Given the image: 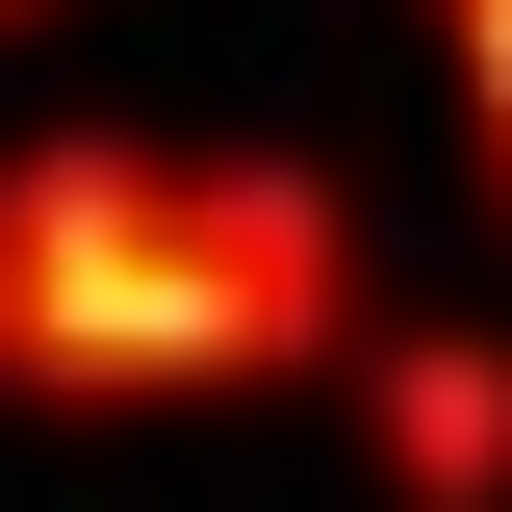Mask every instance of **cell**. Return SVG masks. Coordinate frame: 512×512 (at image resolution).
Masks as SVG:
<instances>
[{
  "mask_svg": "<svg viewBox=\"0 0 512 512\" xmlns=\"http://www.w3.org/2000/svg\"><path fill=\"white\" fill-rule=\"evenodd\" d=\"M0 26H52V0H0Z\"/></svg>",
  "mask_w": 512,
  "mask_h": 512,
  "instance_id": "277c9868",
  "label": "cell"
},
{
  "mask_svg": "<svg viewBox=\"0 0 512 512\" xmlns=\"http://www.w3.org/2000/svg\"><path fill=\"white\" fill-rule=\"evenodd\" d=\"M384 333L333 154L231 128H26L0 154V410H282Z\"/></svg>",
  "mask_w": 512,
  "mask_h": 512,
  "instance_id": "6da1fadb",
  "label": "cell"
},
{
  "mask_svg": "<svg viewBox=\"0 0 512 512\" xmlns=\"http://www.w3.org/2000/svg\"><path fill=\"white\" fill-rule=\"evenodd\" d=\"M436 77H461V154H487V231H512V0H436Z\"/></svg>",
  "mask_w": 512,
  "mask_h": 512,
  "instance_id": "3957f363",
  "label": "cell"
},
{
  "mask_svg": "<svg viewBox=\"0 0 512 512\" xmlns=\"http://www.w3.org/2000/svg\"><path fill=\"white\" fill-rule=\"evenodd\" d=\"M333 410H359L384 512H512V333L487 308H384L359 359H333Z\"/></svg>",
  "mask_w": 512,
  "mask_h": 512,
  "instance_id": "7a4b0ae2",
  "label": "cell"
}]
</instances>
